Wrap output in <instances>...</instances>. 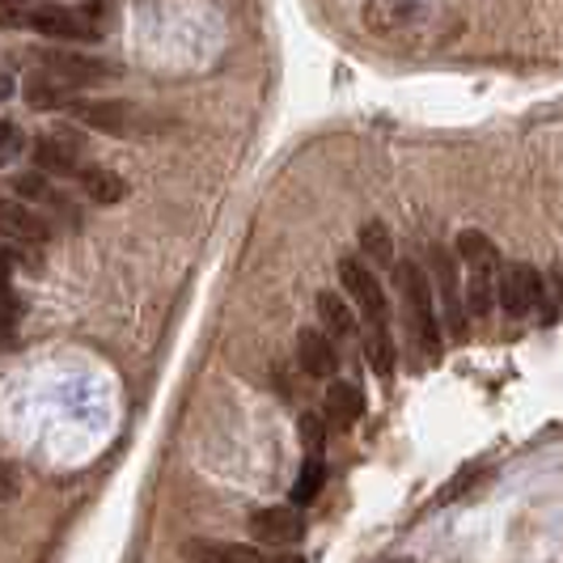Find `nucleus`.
<instances>
[{"mask_svg": "<svg viewBox=\"0 0 563 563\" xmlns=\"http://www.w3.org/2000/svg\"><path fill=\"white\" fill-rule=\"evenodd\" d=\"M301 437H306L310 450H318V445H322V420H318V416H306V420H301Z\"/></svg>", "mask_w": 563, "mask_h": 563, "instance_id": "393cba45", "label": "nucleus"}, {"mask_svg": "<svg viewBox=\"0 0 563 563\" xmlns=\"http://www.w3.org/2000/svg\"><path fill=\"white\" fill-rule=\"evenodd\" d=\"M183 555L191 563H272V555H263L258 547H242V542H183Z\"/></svg>", "mask_w": 563, "mask_h": 563, "instance_id": "9d476101", "label": "nucleus"}, {"mask_svg": "<svg viewBox=\"0 0 563 563\" xmlns=\"http://www.w3.org/2000/svg\"><path fill=\"white\" fill-rule=\"evenodd\" d=\"M272 563H306L301 555H272Z\"/></svg>", "mask_w": 563, "mask_h": 563, "instance_id": "cd10ccee", "label": "nucleus"}, {"mask_svg": "<svg viewBox=\"0 0 563 563\" xmlns=\"http://www.w3.org/2000/svg\"><path fill=\"white\" fill-rule=\"evenodd\" d=\"M30 153H34V166H38V174L73 178V174L81 169V162H77V148L64 141V136H38Z\"/></svg>", "mask_w": 563, "mask_h": 563, "instance_id": "f8f14e48", "label": "nucleus"}, {"mask_svg": "<svg viewBox=\"0 0 563 563\" xmlns=\"http://www.w3.org/2000/svg\"><path fill=\"white\" fill-rule=\"evenodd\" d=\"M9 331H13V318H9V313H0V339H9Z\"/></svg>", "mask_w": 563, "mask_h": 563, "instance_id": "bb28decb", "label": "nucleus"}, {"mask_svg": "<svg viewBox=\"0 0 563 563\" xmlns=\"http://www.w3.org/2000/svg\"><path fill=\"white\" fill-rule=\"evenodd\" d=\"M13 191H18V199H22V203H47V208H64V212H68V217H73V208H68V203H64V196H59L56 187H47V178H43V174H18V178H13Z\"/></svg>", "mask_w": 563, "mask_h": 563, "instance_id": "a211bd4d", "label": "nucleus"}, {"mask_svg": "<svg viewBox=\"0 0 563 563\" xmlns=\"http://www.w3.org/2000/svg\"><path fill=\"white\" fill-rule=\"evenodd\" d=\"M496 306V280H492V272H471L466 276V310L475 313V318H487Z\"/></svg>", "mask_w": 563, "mask_h": 563, "instance_id": "aec40b11", "label": "nucleus"}, {"mask_svg": "<svg viewBox=\"0 0 563 563\" xmlns=\"http://www.w3.org/2000/svg\"><path fill=\"white\" fill-rule=\"evenodd\" d=\"M432 276H437V292L445 297V318H450L453 335L466 331V318H462V288H457V272H453V254L432 246Z\"/></svg>", "mask_w": 563, "mask_h": 563, "instance_id": "9b49d317", "label": "nucleus"}, {"mask_svg": "<svg viewBox=\"0 0 563 563\" xmlns=\"http://www.w3.org/2000/svg\"><path fill=\"white\" fill-rule=\"evenodd\" d=\"M339 284H343V292L352 297V306L361 310V318H368V327L377 331V327H386V318H390V301H386V288L382 280L373 276V267H368L365 258H343L339 263Z\"/></svg>", "mask_w": 563, "mask_h": 563, "instance_id": "20e7f679", "label": "nucleus"}, {"mask_svg": "<svg viewBox=\"0 0 563 563\" xmlns=\"http://www.w3.org/2000/svg\"><path fill=\"white\" fill-rule=\"evenodd\" d=\"M77 183H81V191L93 203H119V199H128V183L114 174V169H102V166H81L77 169Z\"/></svg>", "mask_w": 563, "mask_h": 563, "instance_id": "4468645a", "label": "nucleus"}, {"mask_svg": "<svg viewBox=\"0 0 563 563\" xmlns=\"http://www.w3.org/2000/svg\"><path fill=\"white\" fill-rule=\"evenodd\" d=\"M18 475L9 471V462H0V500H18Z\"/></svg>", "mask_w": 563, "mask_h": 563, "instance_id": "b1692460", "label": "nucleus"}, {"mask_svg": "<svg viewBox=\"0 0 563 563\" xmlns=\"http://www.w3.org/2000/svg\"><path fill=\"white\" fill-rule=\"evenodd\" d=\"M542 297H547V288H542L538 267H530V263H508L500 280H496V301L508 318H526L530 310L542 306Z\"/></svg>", "mask_w": 563, "mask_h": 563, "instance_id": "423d86ee", "label": "nucleus"}, {"mask_svg": "<svg viewBox=\"0 0 563 563\" xmlns=\"http://www.w3.org/2000/svg\"><path fill=\"white\" fill-rule=\"evenodd\" d=\"M322 483H327V466L318 462V457H306V466H301V475L292 483V508H306L318 500V492H322Z\"/></svg>", "mask_w": 563, "mask_h": 563, "instance_id": "6ab92c4d", "label": "nucleus"}, {"mask_svg": "<svg viewBox=\"0 0 563 563\" xmlns=\"http://www.w3.org/2000/svg\"><path fill=\"white\" fill-rule=\"evenodd\" d=\"M361 416H365V395H361V386L335 382V386L327 390V420L335 423V428H352Z\"/></svg>", "mask_w": 563, "mask_h": 563, "instance_id": "2eb2a0df", "label": "nucleus"}, {"mask_svg": "<svg viewBox=\"0 0 563 563\" xmlns=\"http://www.w3.org/2000/svg\"><path fill=\"white\" fill-rule=\"evenodd\" d=\"M22 26L43 34V38H59V43H98L102 34L81 18L77 4H43L22 13Z\"/></svg>", "mask_w": 563, "mask_h": 563, "instance_id": "39448f33", "label": "nucleus"}, {"mask_svg": "<svg viewBox=\"0 0 563 563\" xmlns=\"http://www.w3.org/2000/svg\"><path fill=\"white\" fill-rule=\"evenodd\" d=\"M0 238L13 246H43L52 242V225L22 199H0Z\"/></svg>", "mask_w": 563, "mask_h": 563, "instance_id": "0eeeda50", "label": "nucleus"}, {"mask_svg": "<svg viewBox=\"0 0 563 563\" xmlns=\"http://www.w3.org/2000/svg\"><path fill=\"white\" fill-rule=\"evenodd\" d=\"M297 361H301V368H306L310 377H318V382L335 377V368H339L335 339L327 335V331H318V327H306V331L297 335Z\"/></svg>", "mask_w": 563, "mask_h": 563, "instance_id": "1a4fd4ad", "label": "nucleus"}, {"mask_svg": "<svg viewBox=\"0 0 563 563\" xmlns=\"http://www.w3.org/2000/svg\"><path fill=\"white\" fill-rule=\"evenodd\" d=\"M361 254L373 258V263H390V267H395V242H390V233H386L382 221L361 225Z\"/></svg>", "mask_w": 563, "mask_h": 563, "instance_id": "412c9836", "label": "nucleus"}, {"mask_svg": "<svg viewBox=\"0 0 563 563\" xmlns=\"http://www.w3.org/2000/svg\"><path fill=\"white\" fill-rule=\"evenodd\" d=\"M368 361H373V373L377 377H390L395 373V339L386 335V327H377L368 335Z\"/></svg>", "mask_w": 563, "mask_h": 563, "instance_id": "4be33fe9", "label": "nucleus"}, {"mask_svg": "<svg viewBox=\"0 0 563 563\" xmlns=\"http://www.w3.org/2000/svg\"><path fill=\"white\" fill-rule=\"evenodd\" d=\"M4 98H13V77L0 73V102H4Z\"/></svg>", "mask_w": 563, "mask_h": 563, "instance_id": "a878e982", "label": "nucleus"}, {"mask_svg": "<svg viewBox=\"0 0 563 563\" xmlns=\"http://www.w3.org/2000/svg\"><path fill=\"white\" fill-rule=\"evenodd\" d=\"M68 111L81 119L85 128L107 132V136H153L166 123H157V114H144L132 102H73Z\"/></svg>", "mask_w": 563, "mask_h": 563, "instance_id": "7ed1b4c3", "label": "nucleus"}, {"mask_svg": "<svg viewBox=\"0 0 563 563\" xmlns=\"http://www.w3.org/2000/svg\"><path fill=\"white\" fill-rule=\"evenodd\" d=\"M251 530L267 547H292V542L306 538V517H301V508L292 505L258 508V512H251Z\"/></svg>", "mask_w": 563, "mask_h": 563, "instance_id": "6e6552de", "label": "nucleus"}, {"mask_svg": "<svg viewBox=\"0 0 563 563\" xmlns=\"http://www.w3.org/2000/svg\"><path fill=\"white\" fill-rule=\"evenodd\" d=\"M26 153V132L13 119H0V166H13Z\"/></svg>", "mask_w": 563, "mask_h": 563, "instance_id": "5701e85b", "label": "nucleus"}, {"mask_svg": "<svg viewBox=\"0 0 563 563\" xmlns=\"http://www.w3.org/2000/svg\"><path fill=\"white\" fill-rule=\"evenodd\" d=\"M34 59H38V68H43V77H52V81L64 85V89L102 85L119 73L111 59L89 56V52H73V47H38V56Z\"/></svg>", "mask_w": 563, "mask_h": 563, "instance_id": "f03ea898", "label": "nucleus"}, {"mask_svg": "<svg viewBox=\"0 0 563 563\" xmlns=\"http://www.w3.org/2000/svg\"><path fill=\"white\" fill-rule=\"evenodd\" d=\"M453 254H457L471 272H496V263H500L496 242H492L483 229H462V233L453 238Z\"/></svg>", "mask_w": 563, "mask_h": 563, "instance_id": "ddd939ff", "label": "nucleus"}, {"mask_svg": "<svg viewBox=\"0 0 563 563\" xmlns=\"http://www.w3.org/2000/svg\"><path fill=\"white\" fill-rule=\"evenodd\" d=\"M318 318H322V331L331 339H347L356 331V310L339 292H318Z\"/></svg>", "mask_w": 563, "mask_h": 563, "instance_id": "dca6fc26", "label": "nucleus"}, {"mask_svg": "<svg viewBox=\"0 0 563 563\" xmlns=\"http://www.w3.org/2000/svg\"><path fill=\"white\" fill-rule=\"evenodd\" d=\"M26 102L34 107V111H59V107H73L77 98H73L64 85L52 81V77H30V81H26Z\"/></svg>", "mask_w": 563, "mask_h": 563, "instance_id": "f3484780", "label": "nucleus"}, {"mask_svg": "<svg viewBox=\"0 0 563 563\" xmlns=\"http://www.w3.org/2000/svg\"><path fill=\"white\" fill-rule=\"evenodd\" d=\"M398 288H402V301L411 313V331L420 339V347L437 361L441 356V322H437V301H432V280L420 272V263L411 258H398L395 263Z\"/></svg>", "mask_w": 563, "mask_h": 563, "instance_id": "f257e3e1", "label": "nucleus"}]
</instances>
